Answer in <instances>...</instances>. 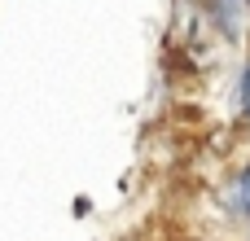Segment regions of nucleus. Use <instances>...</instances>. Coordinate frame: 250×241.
I'll list each match as a JSON object with an SVG mask.
<instances>
[{
    "mask_svg": "<svg viewBox=\"0 0 250 241\" xmlns=\"http://www.w3.org/2000/svg\"><path fill=\"white\" fill-rule=\"evenodd\" d=\"M211 4H215V18L224 22V31L237 35L242 31V13H246V0H211Z\"/></svg>",
    "mask_w": 250,
    "mask_h": 241,
    "instance_id": "f257e3e1",
    "label": "nucleus"
},
{
    "mask_svg": "<svg viewBox=\"0 0 250 241\" xmlns=\"http://www.w3.org/2000/svg\"><path fill=\"white\" fill-rule=\"evenodd\" d=\"M229 206H233L237 215H246V220H250V167L237 171V180H233V189H229Z\"/></svg>",
    "mask_w": 250,
    "mask_h": 241,
    "instance_id": "f03ea898",
    "label": "nucleus"
},
{
    "mask_svg": "<svg viewBox=\"0 0 250 241\" xmlns=\"http://www.w3.org/2000/svg\"><path fill=\"white\" fill-rule=\"evenodd\" d=\"M242 110L250 114V61H246V70H242Z\"/></svg>",
    "mask_w": 250,
    "mask_h": 241,
    "instance_id": "7ed1b4c3",
    "label": "nucleus"
},
{
    "mask_svg": "<svg viewBox=\"0 0 250 241\" xmlns=\"http://www.w3.org/2000/svg\"><path fill=\"white\" fill-rule=\"evenodd\" d=\"M246 9H250V0H246Z\"/></svg>",
    "mask_w": 250,
    "mask_h": 241,
    "instance_id": "20e7f679",
    "label": "nucleus"
}]
</instances>
